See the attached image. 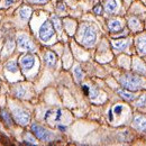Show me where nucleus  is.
Segmentation results:
<instances>
[{
    "mask_svg": "<svg viewBox=\"0 0 146 146\" xmlns=\"http://www.w3.org/2000/svg\"><path fill=\"white\" fill-rule=\"evenodd\" d=\"M119 82H120V84H121L124 88H126L128 90H131V91L138 90V89L141 88V86H142V80H141V78H139L138 75L133 74V73H126V74H124V75L120 78Z\"/></svg>",
    "mask_w": 146,
    "mask_h": 146,
    "instance_id": "1",
    "label": "nucleus"
},
{
    "mask_svg": "<svg viewBox=\"0 0 146 146\" xmlns=\"http://www.w3.org/2000/svg\"><path fill=\"white\" fill-rule=\"evenodd\" d=\"M55 34V29L54 26H53V23L50 21V20H46L39 28V37L42 40L46 42L51 37Z\"/></svg>",
    "mask_w": 146,
    "mask_h": 146,
    "instance_id": "2",
    "label": "nucleus"
},
{
    "mask_svg": "<svg viewBox=\"0 0 146 146\" xmlns=\"http://www.w3.org/2000/svg\"><path fill=\"white\" fill-rule=\"evenodd\" d=\"M32 131H33V134L36 136L37 138L40 139V141L48 142L51 139V137H52V134L48 130H46L44 127H42V126H39L37 124H33L32 125Z\"/></svg>",
    "mask_w": 146,
    "mask_h": 146,
    "instance_id": "3",
    "label": "nucleus"
},
{
    "mask_svg": "<svg viewBox=\"0 0 146 146\" xmlns=\"http://www.w3.org/2000/svg\"><path fill=\"white\" fill-rule=\"evenodd\" d=\"M96 38H97V34L94 28L91 26H86L83 32V37H82V43L87 46H92L96 42Z\"/></svg>",
    "mask_w": 146,
    "mask_h": 146,
    "instance_id": "4",
    "label": "nucleus"
},
{
    "mask_svg": "<svg viewBox=\"0 0 146 146\" xmlns=\"http://www.w3.org/2000/svg\"><path fill=\"white\" fill-rule=\"evenodd\" d=\"M13 113H14L15 120L18 123L19 125L26 126L29 123V113L27 111L19 109V108H15V109L13 110Z\"/></svg>",
    "mask_w": 146,
    "mask_h": 146,
    "instance_id": "5",
    "label": "nucleus"
},
{
    "mask_svg": "<svg viewBox=\"0 0 146 146\" xmlns=\"http://www.w3.org/2000/svg\"><path fill=\"white\" fill-rule=\"evenodd\" d=\"M17 44H18V47L23 51H34L35 46L34 44L32 43V40L25 35H20L17 38Z\"/></svg>",
    "mask_w": 146,
    "mask_h": 146,
    "instance_id": "6",
    "label": "nucleus"
},
{
    "mask_svg": "<svg viewBox=\"0 0 146 146\" xmlns=\"http://www.w3.org/2000/svg\"><path fill=\"white\" fill-rule=\"evenodd\" d=\"M35 64V57L34 55L28 53V54H25L24 56L20 57V65L24 70H29L34 66Z\"/></svg>",
    "mask_w": 146,
    "mask_h": 146,
    "instance_id": "7",
    "label": "nucleus"
},
{
    "mask_svg": "<svg viewBox=\"0 0 146 146\" xmlns=\"http://www.w3.org/2000/svg\"><path fill=\"white\" fill-rule=\"evenodd\" d=\"M134 126L138 130H144L146 129V118L143 116H137L134 118Z\"/></svg>",
    "mask_w": 146,
    "mask_h": 146,
    "instance_id": "8",
    "label": "nucleus"
},
{
    "mask_svg": "<svg viewBox=\"0 0 146 146\" xmlns=\"http://www.w3.org/2000/svg\"><path fill=\"white\" fill-rule=\"evenodd\" d=\"M108 27H109L110 32H112V33H118V32H120L121 29H123V26H121V24H120V21L119 20H110L109 24H108Z\"/></svg>",
    "mask_w": 146,
    "mask_h": 146,
    "instance_id": "9",
    "label": "nucleus"
},
{
    "mask_svg": "<svg viewBox=\"0 0 146 146\" xmlns=\"http://www.w3.org/2000/svg\"><path fill=\"white\" fill-rule=\"evenodd\" d=\"M44 60L48 66H54V64L56 63V55L53 52H46L44 55Z\"/></svg>",
    "mask_w": 146,
    "mask_h": 146,
    "instance_id": "10",
    "label": "nucleus"
},
{
    "mask_svg": "<svg viewBox=\"0 0 146 146\" xmlns=\"http://www.w3.org/2000/svg\"><path fill=\"white\" fill-rule=\"evenodd\" d=\"M137 50L143 55L146 54V35L141 36L137 39Z\"/></svg>",
    "mask_w": 146,
    "mask_h": 146,
    "instance_id": "11",
    "label": "nucleus"
},
{
    "mask_svg": "<svg viewBox=\"0 0 146 146\" xmlns=\"http://www.w3.org/2000/svg\"><path fill=\"white\" fill-rule=\"evenodd\" d=\"M105 8H106V11L109 13V14L115 13L116 9H117V1L116 0H107Z\"/></svg>",
    "mask_w": 146,
    "mask_h": 146,
    "instance_id": "12",
    "label": "nucleus"
},
{
    "mask_svg": "<svg viewBox=\"0 0 146 146\" xmlns=\"http://www.w3.org/2000/svg\"><path fill=\"white\" fill-rule=\"evenodd\" d=\"M32 15V9L29 7H23L20 10H19V16L23 20H27L29 18V16Z\"/></svg>",
    "mask_w": 146,
    "mask_h": 146,
    "instance_id": "13",
    "label": "nucleus"
},
{
    "mask_svg": "<svg viewBox=\"0 0 146 146\" xmlns=\"http://www.w3.org/2000/svg\"><path fill=\"white\" fill-rule=\"evenodd\" d=\"M117 93L121 97V98H124V99H126L128 101H130V100H133L134 99V94L131 93V92H128L126 90H123V89H119V90H117Z\"/></svg>",
    "mask_w": 146,
    "mask_h": 146,
    "instance_id": "14",
    "label": "nucleus"
},
{
    "mask_svg": "<svg viewBox=\"0 0 146 146\" xmlns=\"http://www.w3.org/2000/svg\"><path fill=\"white\" fill-rule=\"evenodd\" d=\"M128 43L127 40H115L113 43H112V46L116 48V50H125L126 47H127Z\"/></svg>",
    "mask_w": 146,
    "mask_h": 146,
    "instance_id": "15",
    "label": "nucleus"
},
{
    "mask_svg": "<svg viewBox=\"0 0 146 146\" xmlns=\"http://www.w3.org/2000/svg\"><path fill=\"white\" fill-rule=\"evenodd\" d=\"M6 69L9 71V72H17L18 71V65H17V62L16 61H9L7 64H6Z\"/></svg>",
    "mask_w": 146,
    "mask_h": 146,
    "instance_id": "16",
    "label": "nucleus"
},
{
    "mask_svg": "<svg viewBox=\"0 0 146 146\" xmlns=\"http://www.w3.org/2000/svg\"><path fill=\"white\" fill-rule=\"evenodd\" d=\"M146 104V94H143V96H139L138 97V99L136 100V102H135V105L137 106V107H144Z\"/></svg>",
    "mask_w": 146,
    "mask_h": 146,
    "instance_id": "17",
    "label": "nucleus"
},
{
    "mask_svg": "<svg viewBox=\"0 0 146 146\" xmlns=\"http://www.w3.org/2000/svg\"><path fill=\"white\" fill-rule=\"evenodd\" d=\"M52 23H53V25L55 26V28L57 29V31H61V28H62V23H61V19L58 18L57 16H52Z\"/></svg>",
    "mask_w": 146,
    "mask_h": 146,
    "instance_id": "18",
    "label": "nucleus"
},
{
    "mask_svg": "<svg viewBox=\"0 0 146 146\" xmlns=\"http://www.w3.org/2000/svg\"><path fill=\"white\" fill-rule=\"evenodd\" d=\"M1 116H2V118H3V120L10 126L11 124H13V120H11V118H10V115L7 112V111H5V110H2L1 111Z\"/></svg>",
    "mask_w": 146,
    "mask_h": 146,
    "instance_id": "19",
    "label": "nucleus"
},
{
    "mask_svg": "<svg viewBox=\"0 0 146 146\" xmlns=\"http://www.w3.org/2000/svg\"><path fill=\"white\" fill-rule=\"evenodd\" d=\"M74 75H75V79H76L79 82L82 80V78H83V73H82V71H81L80 66H76V68L74 69Z\"/></svg>",
    "mask_w": 146,
    "mask_h": 146,
    "instance_id": "20",
    "label": "nucleus"
},
{
    "mask_svg": "<svg viewBox=\"0 0 146 146\" xmlns=\"http://www.w3.org/2000/svg\"><path fill=\"white\" fill-rule=\"evenodd\" d=\"M134 69H135L136 71H138V72L145 73V68H144V65H143V64H139V62H138V61H137V62H135Z\"/></svg>",
    "mask_w": 146,
    "mask_h": 146,
    "instance_id": "21",
    "label": "nucleus"
},
{
    "mask_svg": "<svg viewBox=\"0 0 146 146\" xmlns=\"http://www.w3.org/2000/svg\"><path fill=\"white\" fill-rule=\"evenodd\" d=\"M129 27L130 28H136L138 25H139V23H138V19H136V18H131L130 20H129Z\"/></svg>",
    "mask_w": 146,
    "mask_h": 146,
    "instance_id": "22",
    "label": "nucleus"
},
{
    "mask_svg": "<svg viewBox=\"0 0 146 146\" xmlns=\"http://www.w3.org/2000/svg\"><path fill=\"white\" fill-rule=\"evenodd\" d=\"M93 13L96 14V15H101L102 14V6L101 5H97L94 8H93Z\"/></svg>",
    "mask_w": 146,
    "mask_h": 146,
    "instance_id": "23",
    "label": "nucleus"
},
{
    "mask_svg": "<svg viewBox=\"0 0 146 146\" xmlns=\"http://www.w3.org/2000/svg\"><path fill=\"white\" fill-rule=\"evenodd\" d=\"M16 94H17V97H19V98H20V97H24V94H25V89L21 88V87H19L18 91H17Z\"/></svg>",
    "mask_w": 146,
    "mask_h": 146,
    "instance_id": "24",
    "label": "nucleus"
},
{
    "mask_svg": "<svg viewBox=\"0 0 146 146\" xmlns=\"http://www.w3.org/2000/svg\"><path fill=\"white\" fill-rule=\"evenodd\" d=\"M97 94H98V90L97 89H90V93H89L90 98H96Z\"/></svg>",
    "mask_w": 146,
    "mask_h": 146,
    "instance_id": "25",
    "label": "nucleus"
},
{
    "mask_svg": "<svg viewBox=\"0 0 146 146\" xmlns=\"http://www.w3.org/2000/svg\"><path fill=\"white\" fill-rule=\"evenodd\" d=\"M56 8H57V10H61V11H64V10H65V6H64L63 2H58Z\"/></svg>",
    "mask_w": 146,
    "mask_h": 146,
    "instance_id": "26",
    "label": "nucleus"
},
{
    "mask_svg": "<svg viewBox=\"0 0 146 146\" xmlns=\"http://www.w3.org/2000/svg\"><path fill=\"white\" fill-rule=\"evenodd\" d=\"M61 113H62V111L58 109L56 110V116H55V121H60V119H61Z\"/></svg>",
    "mask_w": 146,
    "mask_h": 146,
    "instance_id": "27",
    "label": "nucleus"
},
{
    "mask_svg": "<svg viewBox=\"0 0 146 146\" xmlns=\"http://www.w3.org/2000/svg\"><path fill=\"white\" fill-rule=\"evenodd\" d=\"M121 110H123V106H116L115 107V109H113V111H115V113H120L121 112Z\"/></svg>",
    "mask_w": 146,
    "mask_h": 146,
    "instance_id": "28",
    "label": "nucleus"
},
{
    "mask_svg": "<svg viewBox=\"0 0 146 146\" xmlns=\"http://www.w3.org/2000/svg\"><path fill=\"white\" fill-rule=\"evenodd\" d=\"M82 89H83V92H84L86 94L89 96V93H90V88H89L88 86H82Z\"/></svg>",
    "mask_w": 146,
    "mask_h": 146,
    "instance_id": "29",
    "label": "nucleus"
},
{
    "mask_svg": "<svg viewBox=\"0 0 146 146\" xmlns=\"http://www.w3.org/2000/svg\"><path fill=\"white\" fill-rule=\"evenodd\" d=\"M14 1H15V0H6V1H5V6H6V7H9L10 5H13Z\"/></svg>",
    "mask_w": 146,
    "mask_h": 146,
    "instance_id": "30",
    "label": "nucleus"
},
{
    "mask_svg": "<svg viewBox=\"0 0 146 146\" xmlns=\"http://www.w3.org/2000/svg\"><path fill=\"white\" fill-rule=\"evenodd\" d=\"M48 0H35V2H37V3H46Z\"/></svg>",
    "mask_w": 146,
    "mask_h": 146,
    "instance_id": "31",
    "label": "nucleus"
},
{
    "mask_svg": "<svg viewBox=\"0 0 146 146\" xmlns=\"http://www.w3.org/2000/svg\"><path fill=\"white\" fill-rule=\"evenodd\" d=\"M109 120H112V112H111V110L109 111Z\"/></svg>",
    "mask_w": 146,
    "mask_h": 146,
    "instance_id": "32",
    "label": "nucleus"
},
{
    "mask_svg": "<svg viewBox=\"0 0 146 146\" xmlns=\"http://www.w3.org/2000/svg\"><path fill=\"white\" fill-rule=\"evenodd\" d=\"M58 128H60L61 130H65V127H63V126H58Z\"/></svg>",
    "mask_w": 146,
    "mask_h": 146,
    "instance_id": "33",
    "label": "nucleus"
},
{
    "mask_svg": "<svg viewBox=\"0 0 146 146\" xmlns=\"http://www.w3.org/2000/svg\"><path fill=\"white\" fill-rule=\"evenodd\" d=\"M145 133H146V129H145Z\"/></svg>",
    "mask_w": 146,
    "mask_h": 146,
    "instance_id": "34",
    "label": "nucleus"
}]
</instances>
